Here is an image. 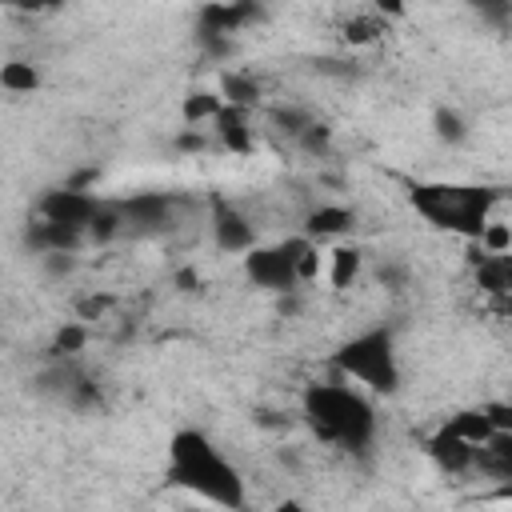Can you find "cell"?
Here are the masks:
<instances>
[{
  "label": "cell",
  "instance_id": "cell-10",
  "mask_svg": "<svg viewBox=\"0 0 512 512\" xmlns=\"http://www.w3.org/2000/svg\"><path fill=\"white\" fill-rule=\"evenodd\" d=\"M252 20H260V8L256 4H204L200 12H196V24H200V32H212V36H232V32H240L244 24H252Z\"/></svg>",
  "mask_w": 512,
  "mask_h": 512
},
{
  "label": "cell",
  "instance_id": "cell-8",
  "mask_svg": "<svg viewBox=\"0 0 512 512\" xmlns=\"http://www.w3.org/2000/svg\"><path fill=\"white\" fill-rule=\"evenodd\" d=\"M472 276H476V288L484 296H492L500 308H508V292H512V256H488L472 244Z\"/></svg>",
  "mask_w": 512,
  "mask_h": 512
},
{
  "label": "cell",
  "instance_id": "cell-16",
  "mask_svg": "<svg viewBox=\"0 0 512 512\" xmlns=\"http://www.w3.org/2000/svg\"><path fill=\"white\" fill-rule=\"evenodd\" d=\"M444 432H452L456 440H464V444H472V448H480L496 428L488 424V416L480 412V408H460V412H452L444 424H440Z\"/></svg>",
  "mask_w": 512,
  "mask_h": 512
},
{
  "label": "cell",
  "instance_id": "cell-13",
  "mask_svg": "<svg viewBox=\"0 0 512 512\" xmlns=\"http://www.w3.org/2000/svg\"><path fill=\"white\" fill-rule=\"evenodd\" d=\"M352 224H356V212L352 208H344V204H320V208H312L304 216V232L300 236H308L312 244H320V240H332V236L352 232Z\"/></svg>",
  "mask_w": 512,
  "mask_h": 512
},
{
  "label": "cell",
  "instance_id": "cell-26",
  "mask_svg": "<svg viewBox=\"0 0 512 512\" xmlns=\"http://www.w3.org/2000/svg\"><path fill=\"white\" fill-rule=\"evenodd\" d=\"M328 140H332V132H328V124H320V120H312L308 128H304V136L296 140L304 152H312V156H320L324 148H328Z\"/></svg>",
  "mask_w": 512,
  "mask_h": 512
},
{
  "label": "cell",
  "instance_id": "cell-19",
  "mask_svg": "<svg viewBox=\"0 0 512 512\" xmlns=\"http://www.w3.org/2000/svg\"><path fill=\"white\" fill-rule=\"evenodd\" d=\"M0 88H4V92H16V96L36 92V88H40L36 64H28V60H8V64L0 68Z\"/></svg>",
  "mask_w": 512,
  "mask_h": 512
},
{
  "label": "cell",
  "instance_id": "cell-21",
  "mask_svg": "<svg viewBox=\"0 0 512 512\" xmlns=\"http://www.w3.org/2000/svg\"><path fill=\"white\" fill-rule=\"evenodd\" d=\"M120 228H124L120 208H116V204H96V212H92V220H88V228H84V240H92V244H108Z\"/></svg>",
  "mask_w": 512,
  "mask_h": 512
},
{
  "label": "cell",
  "instance_id": "cell-20",
  "mask_svg": "<svg viewBox=\"0 0 512 512\" xmlns=\"http://www.w3.org/2000/svg\"><path fill=\"white\" fill-rule=\"evenodd\" d=\"M220 108H224V104H220L216 92H188L184 104H180V116L188 120V128H200V124H212Z\"/></svg>",
  "mask_w": 512,
  "mask_h": 512
},
{
  "label": "cell",
  "instance_id": "cell-33",
  "mask_svg": "<svg viewBox=\"0 0 512 512\" xmlns=\"http://www.w3.org/2000/svg\"><path fill=\"white\" fill-rule=\"evenodd\" d=\"M272 512H308V508H304L300 500H280V504H276Z\"/></svg>",
  "mask_w": 512,
  "mask_h": 512
},
{
  "label": "cell",
  "instance_id": "cell-24",
  "mask_svg": "<svg viewBox=\"0 0 512 512\" xmlns=\"http://www.w3.org/2000/svg\"><path fill=\"white\" fill-rule=\"evenodd\" d=\"M432 128H436V140H444V144H460L468 136V120L456 108H436Z\"/></svg>",
  "mask_w": 512,
  "mask_h": 512
},
{
  "label": "cell",
  "instance_id": "cell-25",
  "mask_svg": "<svg viewBox=\"0 0 512 512\" xmlns=\"http://www.w3.org/2000/svg\"><path fill=\"white\" fill-rule=\"evenodd\" d=\"M272 124H276L280 132H288L292 140H300L304 128L312 124V116H308L304 108H272Z\"/></svg>",
  "mask_w": 512,
  "mask_h": 512
},
{
  "label": "cell",
  "instance_id": "cell-22",
  "mask_svg": "<svg viewBox=\"0 0 512 512\" xmlns=\"http://www.w3.org/2000/svg\"><path fill=\"white\" fill-rule=\"evenodd\" d=\"M380 32H388V24H384V16L380 12H356V16H348L344 20V40L348 44H372Z\"/></svg>",
  "mask_w": 512,
  "mask_h": 512
},
{
  "label": "cell",
  "instance_id": "cell-2",
  "mask_svg": "<svg viewBox=\"0 0 512 512\" xmlns=\"http://www.w3.org/2000/svg\"><path fill=\"white\" fill-rule=\"evenodd\" d=\"M300 416L324 444H340L348 452L368 448L376 436L372 404L348 384H308L300 392Z\"/></svg>",
  "mask_w": 512,
  "mask_h": 512
},
{
  "label": "cell",
  "instance_id": "cell-17",
  "mask_svg": "<svg viewBox=\"0 0 512 512\" xmlns=\"http://www.w3.org/2000/svg\"><path fill=\"white\" fill-rule=\"evenodd\" d=\"M356 276H360V248L336 244V248L328 252V284H332V288H348Z\"/></svg>",
  "mask_w": 512,
  "mask_h": 512
},
{
  "label": "cell",
  "instance_id": "cell-11",
  "mask_svg": "<svg viewBox=\"0 0 512 512\" xmlns=\"http://www.w3.org/2000/svg\"><path fill=\"white\" fill-rule=\"evenodd\" d=\"M424 452L436 460V468H440V472H452V476L472 472V460H476V448H472V444H464V440H456V436H452V432H444V428H436V432L424 440Z\"/></svg>",
  "mask_w": 512,
  "mask_h": 512
},
{
  "label": "cell",
  "instance_id": "cell-7",
  "mask_svg": "<svg viewBox=\"0 0 512 512\" xmlns=\"http://www.w3.org/2000/svg\"><path fill=\"white\" fill-rule=\"evenodd\" d=\"M212 240L224 252H248V248H256V228L236 204L212 200Z\"/></svg>",
  "mask_w": 512,
  "mask_h": 512
},
{
  "label": "cell",
  "instance_id": "cell-3",
  "mask_svg": "<svg viewBox=\"0 0 512 512\" xmlns=\"http://www.w3.org/2000/svg\"><path fill=\"white\" fill-rule=\"evenodd\" d=\"M412 208L444 232L464 236L468 244L480 236V228L492 220V204L496 192L484 184H448V180H432V184H412L408 192Z\"/></svg>",
  "mask_w": 512,
  "mask_h": 512
},
{
  "label": "cell",
  "instance_id": "cell-4",
  "mask_svg": "<svg viewBox=\"0 0 512 512\" xmlns=\"http://www.w3.org/2000/svg\"><path fill=\"white\" fill-rule=\"evenodd\" d=\"M332 364L344 380L364 384L368 392H396L400 388V360H396V344L388 328H368L356 332L352 340H344L332 352Z\"/></svg>",
  "mask_w": 512,
  "mask_h": 512
},
{
  "label": "cell",
  "instance_id": "cell-15",
  "mask_svg": "<svg viewBox=\"0 0 512 512\" xmlns=\"http://www.w3.org/2000/svg\"><path fill=\"white\" fill-rule=\"evenodd\" d=\"M220 104H228V108H244V112H252L256 104H260V96H264V88H260V80L256 76H244V72H224L220 76Z\"/></svg>",
  "mask_w": 512,
  "mask_h": 512
},
{
  "label": "cell",
  "instance_id": "cell-1",
  "mask_svg": "<svg viewBox=\"0 0 512 512\" xmlns=\"http://www.w3.org/2000/svg\"><path fill=\"white\" fill-rule=\"evenodd\" d=\"M164 480L172 488H184L208 504H216L220 512H240L248 492H244V476L236 472V464L200 432V428H180L168 440V464H164Z\"/></svg>",
  "mask_w": 512,
  "mask_h": 512
},
{
  "label": "cell",
  "instance_id": "cell-32",
  "mask_svg": "<svg viewBox=\"0 0 512 512\" xmlns=\"http://www.w3.org/2000/svg\"><path fill=\"white\" fill-rule=\"evenodd\" d=\"M380 280H388V284H396V288H400L404 272H400V268H380Z\"/></svg>",
  "mask_w": 512,
  "mask_h": 512
},
{
  "label": "cell",
  "instance_id": "cell-5",
  "mask_svg": "<svg viewBox=\"0 0 512 512\" xmlns=\"http://www.w3.org/2000/svg\"><path fill=\"white\" fill-rule=\"evenodd\" d=\"M304 236H288L280 244H256L244 252V276L264 288V292H276V296H288L300 288L296 280V252H300Z\"/></svg>",
  "mask_w": 512,
  "mask_h": 512
},
{
  "label": "cell",
  "instance_id": "cell-9",
  "mask_svg": "<svg viewBox=\"0 0 512 512\" xmlns=\"http://www.w3.org/2000/svg\"><path fill=\"white\" fill-rule=\"evenodd\" d=\"M116 208L124 216V228H136V232H160L172 216V200L164 192H136Z\"/></svg>",
  "mask_w": 512,
  "mask_h": 512
},
{
  "label": "cell",
  "instance_id": "cell-28",
  "mask_svg": "<svg viewBox=\"0 0 512 512\" xmlns=\"http://www.w3.org/2000/svg\"><path fill=\"white\" fill-rule=\"evenodd\" d=\"M108 308H112V296H84V300L76 304L80 320H100V316H104Z\"/></svg>",
  "mask_w": 512,
  "mask_h": 512
},
{
  "label": "cell",
  "instance_id": "cell-23",
  "mask_svg": "<svg viewBox=\"0 0 512 512\" xmlns=\"http://www.w3.org/2000/svg\"><path fill=\"white\" fill-rule=\"evenodd\" d=\"M472 244H476L480 252H488V256H508V252H512V228H508L504 220H488Z\"/></svg>",
  "mask_w": 512,
  "mask_h": 512
},
{
  "label": "cell",
  "instance_id": "cell-12",
  "mask_svg": "<svg viewBox=\"0 0 512 512\" xmlns=\"http://www.w3.org/2000/svg\"><path fill=\"white\" fill-rule=\"evenodd\" d=\"M24 244L36 252V256H48V252H72L84 244V232L80 228H64V224H48V220H36L28 224L24 232Z\"/></svg>",
  "mask_w": 512,
  "mask_h": 512
},
{
  "label": "cell",
  "instance_id": "cell-14",
  "mask_svg": "<svg viewBox=\"0 0 512 512\" xmlns=\"http://www.w3.org/2000/svg\"><path fill=\"white\" fill-rule=\"evenodd\" d=\"M252 112H244V108H220L216 112V120H212V128H216V140L228 148V152H252V120H248Z\"/></svg>",
  "mask_w": 512,
  "mask_h": 512
},
{
  "label": "cell",
  "instance_id": "cell-29",
  "mask_svg": "<svg viewBox=\"0 0 512 512\" xmlns=\"http://www.w3.org/2000/svg\"><path fill=\"white\" fill-rule=\"evenodd\" d=\"M44 260V268L52 272V276H68L72 268H76V256L72 252H48V256H40Z\"/></svg>",
  "mask_w": 512,
  "mask_h": 512
},
{
  "label": "cell",
  "instance_id": "cell-6",
  "mask_svg": "<svg viewBox=\"0 0 512 512\" xmlns=\"http://www.w3.org/2000/svg\"><path fill=\"white\" fill-rule=\"evenodd\" d=\"M96 196L92 192H72V188H48L40 196V220L48 224H64V228H88L92 212H96Z\"/></svg>",
  "mask_w": 512,
  "mask_h": 512
},
{
  "label": "cell",
  "instance_id": "cell-27",
  "mask_svg": "<svg viewBox=\"0 0 512 512\" xmlns=\"http://www.w3.org/2000/svg\"><path fill=\"white\" fill-rule=\"evenodd\" d=\"M480 412L488 416V424L496 432H512V404L508 400H488V404H480Z\"/></svg>",
  "mask_w": 512,
  "mask_h": 512
},
{
  "label": "cell",
  "instance_id": "cell-18",
  "mask_svg": "<svg viewBox=\"0 0 512 512\" xmlns=\"http://www.w3.org/2000/svg\"><path fill=\"white\" fill-rule=\"evenodd\" d=\"M84 344H88V328L80 320H68V324L56 328V336L48 344V356L52 360H72L76 352H84Z\"/></svg>",
  "mask_w": 512,
  "mask_h": 512
},
{
  "label": "cell",
  "instance_id": "cell-31",
  "mask_svg": "<svg viewBox=\"0 0 512 512\" xmlns=\"http://www.w3.org/2000/svg\"><path fill=\"white\" fill-rule=\"evenodd\" d=\"M176 288H180V292H196V288H200L196 268H180V272H176Z\"/></svg>",
  "mask_w": 512,
  "mask_h": 512
},
{
  "label": "cell",
  "instance_id": "cell-30",
  "mask_svg": "<svg viewBox=\"0 0 512 512\" xmlns=\"http://www.w3.org/2000/svg\"><path fill=\"white\" fill-rule=\"evenodd\" d=\"M204 144H208V140H204L200 128H184V132L176 136V148H180V152H200Z\"/></svg>",
  "mask_w": 512,
  "mask_h": 512
}]
</instances>
